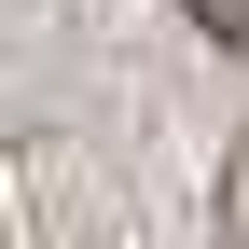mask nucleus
Listing matches in <instances>:
<instances>
[{
	"instance_id": "f257e3e1",
	"label": "nucleus",
	"mask_w": 249,
	"mask_h": 249,
	"mask_svg": "<svg viewBox=\"0 0 249 249\" xmlns=\"http://www.w3.org/2000/svg\"><path fill=\"white\" fill-rule=\"evenodd\" d=\"M222 235L249 249V139H235V166H222Z\"/></svg>"
},
{
	"instance_id": "f03ea898",
	"label": "nucleus",
	"mask_w": 249,
	"mask_h": 249,
	"mask_svg": "<svg viewBox=\"0 0 249 249\" xmlns=\"http://www.w3.org/2000/svg\"><path fill=\"white\" fill-rule=\"evenodd\" d=\"M194 28H208V42H235V55H249V0H194Z\"/></svg>"
}]
</instances>
